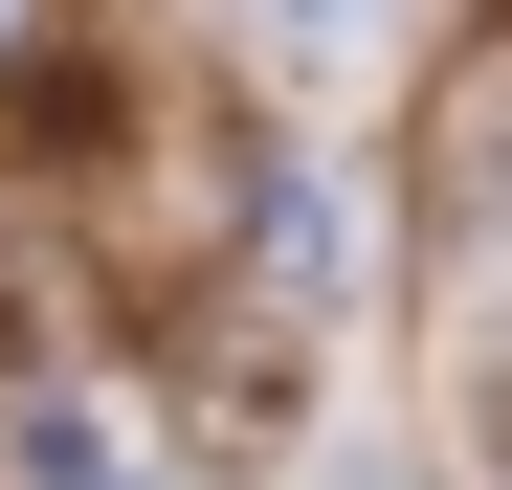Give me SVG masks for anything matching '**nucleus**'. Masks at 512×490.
<instances>
[{"mask_svg":"<svg viewBox=\"0 0 512 490\" xmlns=\"http://www.w3.org/2000/svg\"><path fill=\"white\" fill-rule=\"evenodd\" d=\"M423 223H446V245H490V223H512V45H490L468 90H446V156H423Z\"/></svg>","mask_w":512,"mask_h":490,"instance_id":"f03ea898","label":"nucleus"},{"mask_svg":"<svg viewBox=\"0 0 512 490\" xmlns=\"http://www.w3.org/2000/svg\"><path fill=\"white\" fill-rule=\"evenodd\" d=\"M223 23H245V45H268V23H290V0H223Z\"/></svg>","mask_w":512,"mask_h":490,"instance_id":"20e7f679","label":"nucleus"},{"mask_svg":"<svg viewBox=\"0 0 512 490\" xmlns=\"http://www.w3.org/2000/svg\"><path fill=\"white\" fill-rule=\"evenodd\" d=\"M446 446H468V490H512V290L446 335Z\"/></svg>","mask_w":512,"mask_h":490,"instance_id":"7ed1b4c3","label":"nucleus"},{"mask_svg":"<svg viewBox=\"0 0 512 490\" xmlns=\"http://www.w3.org/2000/svg\"><path fill=\"white\" fill-rule=\"evenodd\" d=\"M179 468H290L312 446V335L290 312H245V290H179Z\"/></svg>","mask_w":512,"mask_h":490,"instance_id":"f257e3e1","label":"nucleus"}]
</instances>
